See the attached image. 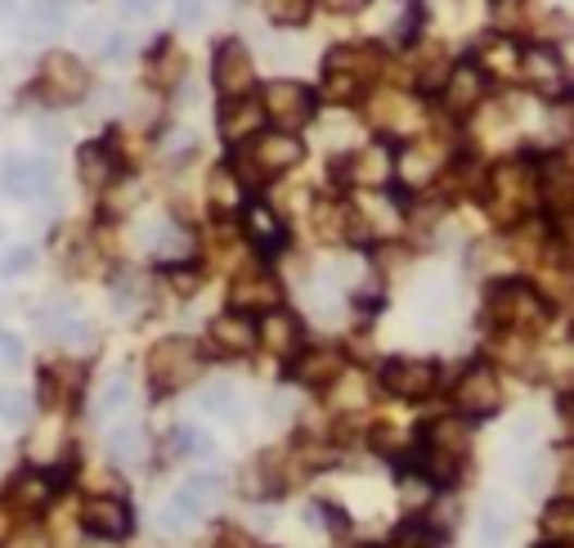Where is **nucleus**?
Returning a JSON list of instances; mask_svg holds the SVG:
<instances>
[{"label": "nucleus", "instance_id": "f257e3e1", "mask_svg": "<svg viewBox=\"0 0 574 548\" xmlns=\"http://www.w3.org/2000/svg\"><path fill=\"white\" fill-rule=\"evenodd\" d=\"M485 203H489V216L503 226H516L525 211H534L539 203V175L525 158H512L503 167H493L489 175V190H485Z\"/></svg>", "mask_w": 574, "mask_h": 548}, {"label": "nucleus", "instance_id": "f03ea898", "mask_svg": "<svg viewBox=\"0 0 574 548\" xmlns=\"http://www.w3.org/2000/svg\"><path fill=\"white\" fill-rule=\"evenodd\" d=\"M472 454V427L463 418H440L427 427V441H423V472L440 486H453L463 477V459Z\"/></svg>", "mask_w": 574, "mask_h": 548}, {"label": "nucleus", "instance_id": "7ed1b4c3", "mask_svg": "<svg viewBox=\"0 0 574 548\" xmlns=\"http://www.w3.org/2000/svg\"><path fill=\"white\" fill-rule=\"evenodd\" d=\"M296 162H301V139H292V131H270V135H252V144L229 171H234L243 185H265L270 175L288 171Z\"/></svg>", "mask_w": 574, "mask_h": 548}, {"label": "nucleus", "instance_id": "20e7f679", "mask_svg": "<svg viewBox=\"0 0 574 548\" xmlns=\"http://www.w3.org/2000/svg\"><path fill=\"white\" fill-rule=\"evenodd\" d=\"M198 374H203V351H198V342H188V338H162L158 346L148 351V382H152V391L171 395V391L188 387Z\"/></svg>", "mask_w": 574, "mask_h": 548}, {"label": "nucleus", "instance_id": "39448f33", "mask_svg": "<svg viewBox=\"0 0 574 548\" xmlns=\"http://www.w3.org/2000/svg\"><path fill=\"white\" fill-rule=\"evenodd\" d=\"M489 319L503 324L508 333H534L548 324V302L529 283H493L489 292Z\"/></svg>", "mask_w": 574, "mask_h": 548}, {"label": "nucleus", "instance_id": "423d86ee", "mask_svg": "<svg viewBox=\"0 0 574 548\" xmlns=\"http://www.w3.org/2000/svg\"><path fill=\"white\" fill-rule=\"evenodd\" d=\"M36 90H41L50 103H72V99H82L90 90V72L68 50H50L41 59V72H36Z\"/></svg>", "mask_w": 574, "mask_h": 548}, {"label": "nucleus", "instance_id": "0eeeda50", "mask_svg": "<svg viewBox=\"0 0 574 548\" xmlns=\"http://www.w3.org/2000/svg\"><path fill=\"white\" fill-rule=\"evenodd\" d=\"M265 122H274L279 131H301L305 122L315 118V95L305 90L301 82H270L260 99Z\"/></svg>", "mask_w": 574, "mask_h": 548}, {"label": "nucleus", "instance_id": "6e6552de", "mask_svg": "<svg viewBox=\"0 0 574 548\" xmlns=\"http://www.w3.org/2000/svg\"><path fill=\"white\" fill-rule=\"evenodd\" d=\"M216 499H220V482H216V477H194L188 486H180V490L171 495V503L162 508V526H167L171 535H180V531H188V526H198V522L211 513Z\"/></svg>", "mask_w": 574, "mask_h": 548}, {"label": "nucleus", "instance_id": "1a4fd4ad", "mask_svg": "<svg viewBox=\"0 0 574 548\" xmlns=\"http://www.w3.org/2000/svg\"><path fill=\"white\" fill-rule=\"evenodd\" d=\"M211 82L224 99H234V95H247L252 82H256V68H252V50L243 41H220L216 54H211Z\"/></svg>", "mask_w": 574, "mask_h": 548}, {"label": "nucleus", "instance_id": "9d476101", "mask_svg": "<svg viewBox=\"0 0 574 548\" xmlns=\"http://www.w3.org/2000/svg\"><path fill=\"white\" fill-rule=\"evenodd\" d=\"M453 405L463 410L467 418H489V414H499L503 405V391H499V378H493L489 364H472V369L457 378L453 387Z\"/></svg>", "mask_w": 574, "mask_h": 548}, {"label": "nucleus", "instance_id": "9b49d317", "mask_svg": "<svg viewBox=\"0 0 574 548\" xmlns=\"http://www.w3.org/2000/svg\"><path fill=\"white\" fill-rule=\"evenodd\" d=\"M0 185H5L10 198H46L54 190V167L46 158H36V154H23V158H10L5 171H0Z\"/></svg>", "mask_w": 574, "mask_h": 548}, {"label": "nucleus", "instance_id": "f8f14e48", "mask_svg": "<svg viewBox=\"0 0 574 548\" xmlns=\"http://www.w3.org/2000/svg\"><path fill=\"white\" fill-rule=\"evenodd\" d=\"M436 364L431 360H413V355H404V360H391L387 369H381V387H387L391 395H400V400H423V395H431L436 391Z\"/></svg>", "mask_w": 574, "mask_h": 548}, {"label": "nucleus", "instance_id": "ddd939ff", "mask_svg": "<svg viewBox=\"0 0 574 548\" xmlns=\"http://www.w3.org/2000/svg\"><path fill=\"white\" fill-rule=\"evenodd\" d=\"M516 72H525L529 86L539 90V95H548V99H565V90H570L565 63H561V54H557L552 46H534V50H525Z\"/></svg>", "mask_w": 574, "mask_h": 548}, {"label": "nucleus", "instance_id": "4468645a", "mask_svg": "<svg viewBox=\"0 0 574 548\" xmlns=\"http://www.w3.org/2000/svg\"><path fill=\"white\" fill-rule=\"evenodd\" d=\"M82 526H86L95 539H126L131 526H135L131 503H126V499H112V495L86 499V508H82Z\"/></svg>", "mask_w": 574, "mask_h": 548}, {"label": "nucleus", "instance_id": "2eb2a0df", "mask_svg": "<svg viewBox=\"0 0 574 548\" xmlns=\"http://www.w3.org/2000/svg\"><path fill=\"white\" fill-rule=\"evenodd\" d=\"M229 302H234V310H252V315H265V310H274L283 302V288L274 275H265V270H247L239 275L234 292H229Z\"/></svg>", "mask_w": 574, "mask_h": 548}, {"label": "nucleus", "instance_id": "dca6fc26", "mask_svg": "<svg viewBox=\"0 0 574 548\" xmlns=\"http://www.w3.org/2000/svg\"><path fill=\"white\" fill-rule=\"evenodd\" d=\"M207 342H211L220 355H252V346H256V324H252V315H243V310H224V315L211 319Z\"/></svg>", "mask_w": 574, "mask_h": 548}, {"label": "nucleus", "instance_id": "f3484780", "mask_svg": "<svg viewBox=\"0 0 574 548\" xmlns=\"http://www.w3.org/2000/svg\"><path fill=\"white\" fill-rule=\"evenodd\" d=\"M444 108L449 113H472V108L485 99V68L476 63H457L444 72Z\"/></svg>", "mask_w": 574, "mask_h": 548}, {"label": "nucleus", "instance_id": "a211bd4d", "mask_svg": "<svg viewBox=\"0 0 574 548\" xmlns=\"http://www.w3.org/2000/svg\"><path fill=\"white\" fill-rule=\"evenodd\" d=\"M54 490H59V482L50 477V472H19V477L10 482V490H5V499H10L14 513H46Z\"/></svg>", "mask_w": 574, "mask_h": 548}, {"label": "nucleus", "instance_id": "6ab92c4d", "mask_svg": "<svg viewBox=\"0 0 574 548\" xmlns=\"http://www.w3.org/2000/svg\"><path fill=\"white\" fill-rule=\"evenodd\" d=\"M395 175V149H387V144H364V149H355L351 158V180L364 190H381L391 185Z\"/></svg>", "mask_w": 574, "mask_h": 548}, {"label": "nucleus", "instance_id": "aec40b11", "mask_svg": "<svg viewBox=\"0 0 574 548\" xmlns=\"http://www.w3.org/2000/svg\"><path fill=\"white\" fill-rule=\"evenodd\" d=\"M260 126H265L260 103H252L247 95L224 99V108H220V135H224L229 144H243V139H252V135H260Z\"/></svg>", "mask_w": 574, "mask_h": 548}, {"label": "nucleus", "instance_id": "412c9836", "mask_svg": "<svg viewBox=\"0 0 574 548\" xmlns=\"http://www.w3.org/2000/svg\"><path fill=\"white\" fill-rule=\"evenodd\" d=\"M256 346L274 351V355H296V346H301V319L288 315V310H279V306L265 310V319L256 328Z\"/></svg>", "mask_w": 574, "mask_h": 548}, {"label": "nucleus", "instance_id": "4be33fe9", "mask_svg": "<svg viewBox=\"0 0 574 548\" xmlns=\"http://www.w3.org/2000/svg\"><path fill=\"white\" fill-rule=\"evenodd\" d=\"M539 175V198L552 207V211H565L570 198H574V175H570V158L565 154H552L544 158V167L534 171Z\"/></svg>", "mask_w": 574, "mask_h": 548}, {"label": "nucleus", "instance_id": "5701e85b", "mask_svg": "<svg viewBox=\"0 0 574 548\" xmlns=\"http://www.w3.org/2000/svg\"><path fill=\"white\" fill-rule=\"evenodd\" d=\"M292 382H301V387H332L337 378H341V355L337 351H301L296 360H292Z\"/></svg>", "mask_w": 574, "mask_h": 548}, {"label": "nucleus", "instance_id": "b1692460", "mask_svg": "<svg viewBox=\"0 0 574 548\" xmlns=\"http://www.w3.org/2000/svg\"><path fill=\"white\" fill-rule=\"evenodd\" d=\"M247 239H252V247H256V252H265V257H274V252L288 243V226L279 221V216H274L270 207L252 203V207H247Z\"/></svg>", "mask_w": 574, "mask_h": 548}, {"label": "nucleus", "instance_id": "393cba45", "mask_svg": "<svg viewBox=\"0 0 574 548\" xmlns=\"http://www.w3.org/2000/svg\"><path fill=\"white\" fill-rule=\"evenodd\" d=\"M377 68H381V54L373 46H341L328 54V72H341V77H351L355 86L377 77Z\"/></svg>", "mask_w": 574, "mask_h": 548}, {"label": "nucleus", "instance_id": "a878e982", "mask_svg": "<svg viewBox=\"0 0 574 548\" xmlns=\"http://www.w3.org/2000/svg\"><path fill=\"white\" fill-rule=\"evenodd\" d=\"M108 454H112V463H122V467H144V459H148V436H144V427H135V423L112 427L108 431Z\"/></svg>", "mask_w": 574, "mask_h": 548}, {"label": "nucleus", "instance_id": "bb28decb", "mask_svg": "<svg viewBox=\"0 0 574 548\" xmlns=\"http://www.w3.org/2000/svg\"><path fill=\"white\" fill-rule=\"evenodd\" d=\"M72 0H32V10L23 19V36H54L68 23Z\"/></svg>", "mask_w": 574, "mask_h": 548}, {"label": "nucleus", "instance_id": "cd10ccee", "mask_svg": "<svg viewBox=\"0 0 574 548\" xmlns=\"http://www.w3.org/2000/svg\"><path fill=\"white\" fill-rule=\"evenodd\" d=\"M76 167H82V180H86V185H95V190H103V185L118 180V162H112L108 144H86L82 158H76Z\"/></svg>", "mask_w": 574, "mask_h": 548}, {"label": "nucleus", "instance_id": "c85d7f7f", "mask_svg": "<svg viewBox=\"0 0 574 548\" xmlns=\"http://www.w3.org/2000/svg\"><path fill=\"white\" fill-rule=\"evenodd\" d=\"M211 207H216L220 216L243 211V180L229 171V167H216V171H211Z\"/></svg>", "mask_w": 574, "mask_h": 548}, {"label": "nucleus", "instance_id": "c756f323", "mask_svg": "<svg viewBox=\"0 0 574 548\" xmlns=\"http://www.w3.org/2000/svg\"><path fill=\"white\" fill-rule=\"evenodd\" d=\"M180 77H184V54H180V46L162 41L158 50L148 54V82H158V86H175Z\"/></svg>", "mask_w": 574, "mask_h": 548}, {"label": "nucleus", "instance_id": "7c9ffc66", "mask_svg": "<svg viewBox=\"0 0 574 548\" xmlns=\"http://www.w3.org/2000/svg\"><path fill=\"white\" fill-rule=\"evenodd\" d=\"M544 535L552 544H570L574 539V499L570 495H557L548 508H544Z\"/></svg>", "mask_w": 574, "mask_h": 548}, {"label": "nucleus", "instance_id": "2f4dec72", "mask_svg": "<svg viewBox=\"0 0 574 548\" xmlns=\"http://www.w3.org/2000/svg\"><path fill=\"white\" fill-rule=\"evenodd\" d=\"M431 171H436L431 154H427V149H417V144H408V149L395 154V175L404 180V185H427Z\"/></svg>", "mask_w": 574, "mask_h": 548}, {"label": "nucleus", "instance_id": "473e14b6", "mask_svg": "<svg viewBox=\"0 0 574 548\" xmlns=\"http://www.w3.org/2000/svg\"><path fill=\"white\" fill-rule=\"evenodd\" d=\"M41 328L50 338H59V342H90V333H86V324L76 319V310H68V306H50L46 315H41Z\"/></svg>", "mask_w": 574, "mask_h": 548}, {"label": "nucleus", "instance_id": "72a5a7b5", "mask_svg": "<svg viewBox=\"0 0 574 548\" xmlns=\"http://www.w3.org/2000/svg\"><path fill=\"white\" fill-rule=\"evenodd\" d=\"M315 230H319V239H328V243L346 239V234H351V211L341 207V203H319V207H315Z\"/></svg>", "mask_w": 574, "mask_h": 548}, {"label": "nucleus", "instance_id": "f704fd0d", "mask_svg": "<svg viewBox=\"0 0 574 548\" xmlns=\"http://www.w3.org/2000/svg\"><path fill=\"white\" fill-rule=\"evenodd\" d=\"M158 257L162 261H188L194 257V234H188L184 226H175V221H167L162 234H158Z\"/></svg>", "mask_w": 574, "mask_h": 548}, {"label": "nucleus", "instance_id": "c9c22d12", "mask_svg": "<svg viewBox=\"0 0 574 548\" xmlns=\"http://www.w3.org/2000/svg\"><path fill=\"white\" fill-rule=\"evenodd\" d=\"M76 382H82V369H76V364H54V369L41 374V395L54 405V400H59L63 391H72Z\"/></svg>", "mask_w": 574, "mask_h": 548}, {"label": "nucleus", "instance_id": "e433bc0d", "mask_svg": "<svg viewBox=\"0 0 574 548\" xmlns=\"http://www.w3.org/2000/svg\"><path fill=\"white\" fill-rule=\"evenodd\" d=\"M0 418L5 423H27L32 418V395L19 387H0Z\"/></svg>", "mask_w": 574, "mask_h": 548}, {"label": "nucleus", "instance_id": "4c0bfd02", "mask_svg": "<svg viewBox=\"0 0 574 548\" xmlns=\"http://www.w3.org/2000/svg\"><path fill=\"white\" fill-rule=\"evenodd\" d=\"M265 14H270L274 23H305V14H310V0H265Z\"/></svg>", "mask_w": 574, "mask_h": 548}, {"label": "nucleus", "instance_id": "58836bf2", "mask_svg": "<svg viewBox=\"0 0 574 548\" xmlns=\"http://www.w3.org/2000/svg\"><path fill=\"white\" fill-rule=\"evenodd\" d=\"M485 63H489L493 72H516V68H521V50L503 36V41H489V46H485Z\"/></svg>", "mask_w": 574, "mask_h": 548}, {"label": "nucleus", "instance_id": "ea45409f", "mask_svg": "<svg viewBox=\"0 0 574 548\" xmlns=\"http://www.w3.org/2000/svg\"><path fill=\"white\" fill-rule=\"evenodd\" d=\"M131 405V382L126 378H112L103 391H99V414H122Z\"/></svg>", "mask_w": 574, "mask_h": 548}, {"label": "nucleus", "instance_id": "a19ab883", "mask_svg": "<svg viewBox=\"0 0 574 548\" xmlns=\"http://www.w3.org/2000/svg\"><path fill=\"white\" fill-rule=\"evenodd\" d=\"M203 414H234L239 410V400H234V387H224V382H216V387H207L203 391Z\"/></svg>", "mask_w": 574, "mask_h": 548}, {"label": "nucleus", "instance_id": "79ce46f5", "mask_svg": "<svg viewBox=\"0 0 574 548\" xmlns=\"http://www.w3.org/2000/svg\"><path fill=\"white\" fill-rule=\"evenodd\" d=\"M387 548H431V535H427L423 526H404Z\"/></svg>", "mask_w": 574, "mask_h": 548}, {"label": "nucleus", "instance_id": "37998d69", "mask_svg": "<svg viewBox=\"0 0 574 548\" xmlns=\"http://www.w3.org/2000/svg\"><path fill=\"white\" fill-rule=\"evenodd\" d=\"M0 364H5V369H19V364H23V342L19 338L0 333Z\"/></svg>", "mask_w": 574, "mask_h": 548}, {"label": "nucleus", "instance_id": "c03bdc74", "mask_svg": "<svg viewBox=\"0 0 574 548\" xmlns=\"http://www.w3.org/2000/svg\"><path fill=\"white\" fill-rule=\"evenodd\" d=\"M0 548H50V539L41 531H19V535H10Z\"/></svg>", "mask_w": 574, "mask_h": 548}, {"label": "nucleus", "instance_id": "a18cd8bd", "mask_svg": "<svg viewBox=\"0 0 574 548\" xmlns=\"http://www.w3.org/2000/svg\"><path fill=\"white\" fill-rule=\"evenodd\" d=\"M118 5H122V14H126V19H148L152 10L162 5V0H118Z\"/></svg>", "mask_w": 574, "mask_h": 548}, {"label": "nucleus", "instance_id": "49530a36", "mask_svg": "<svg viewBox=\"0 0 574 548\" xmlns=\"http://www.w3.org/2000/svg\"><path fill=\"white\" fill-rule=\"evenodd\" d=\"M32 261H36V252H32V247H19V252H10V261L0 266V270H5V275H19V270H27Z\"/></svg>", "mask_w": 574, "mask_h": 548}, {"label": "nucleus", "instance_id": "de8ad7c7", "mask_svg": "<svg viewBox=\"0 0 574 548\" xmlns=\"http://www.w3.org/2000/svg\"><path fill=\"white\" fill-rule=\"evenodd\" d=\"M175 10H180V19H184V23H198V19H203V10H207V0H180Z\"/></svg>", "mask_w": 574, "mask_h": 548}, {"label": "nucleus", "instance_id": "09e8293b", "mask_svg": "<svg viewBox=\"0 0 574 548\" xmlns=\"http://www.w3.org/2000/svg\"><path fill=\"white\" fill-rule=\"evenodd\" d=\"M323 10H332V14H355V10H364L368 0H319Z\"/></svg>", "mask_w": 574, "mask_h": 548}]
</instances>
